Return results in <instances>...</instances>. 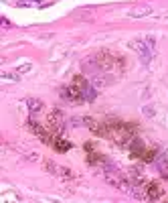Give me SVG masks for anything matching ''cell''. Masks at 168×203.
Returning <instances> with one entry per match:
<instances>
[{"label": "cell", "mask_w": 168, "mask_h": 203, "mask_svg": "<svg viewBox=\"0 0 168 203\" xmlns=\"http://www.w3.org/2000/svg\"><path fill=\"white\" fill-rule=\"evenodd\" d=\"M0 77H2V79H16V81H18V75L8 73V71H2V73H0Z\"/></svg>", "instance_id": "7"}, {"label": "cell", "mask_w": 168, "mask_h": 203, "mask_svg": "<svg viewBox=\"0 0 168 203\" xmlns=\"http://www.w3.org/2000/svg\"><path fill=\"white\" fill-rule=\"evenodd\" d=\"M146 195H148V199H158L160 195H162V189H160L156 183H152V185H148V189H146Z\"/></svg>", "instance_id": "5"}, {"label": "cell", "mask_w": 168, "mask_h": 203, "mask_svg": "<svg viewBox=\"0 0 168 203\" xmlns=\"http://www.w3.org/2000/svg\"><path fill=\"white\" fill-rule=\"evenodd\" d=\"M152 47H154V41L152 39H146V41H134V49L136 53L142 57V61L148 63L150 57H152Z\"/></svg>", "instance_id": "1"}, {"label": "cell", "mask_w": 168, "mask_h": 203, "mask_svg": "<svg viewBox=\"0 0 168 203\" xmlns=\"http://www.w3.org/2000/svg\"><path fill=\"white\" fill-rule=\"evenodd\" d=\"M49 122H51V126H53L57 132H61V130H63V116H61V112H59V110H55L53 114H51Z\"/></svg>", "instance_id": "3"}, {"label": "cell", "mask_w": 168, "mask_h": 203, "mask_svg": "<svg viewBox=\"0 0 168 203\" xmlns=\"http://www.w3.org/2000/svg\"><path fill=\"white\" fill-rule=\"evenodd\" d=\"M158 169H160V173L162 175H166L168 177V148L162 152V156L158 159Z\"/></svg>", "instance_id": "4"}, {"label": "cell", "mask_w": 168, "mask_h": 203, "mask_svg": "<svg viewBox=\"0 0 168 203\" xmlns=\"http://www.w3.org/2000/svg\"><path fill=\"white\" fill-rule=\"evenodd\" d=\"M26 104H29V108H30V112H33V114H34V112H38V110H41V106H43V104H41L38 100H34V97H30Z\"/></svg>", "instance_id": "6"}, {"label": "cell", "mask_w": 168, "mask_h": 203, "mask_svg": "<svg viewBox=\"0 0 168 203\" xmlns=\"http://www.w3.org/2000/svg\"><path fill=\"white\" fill-rule=\"evenodd\" d=\"M150 12H152L150 6H134V8L128 12V16H130V19H142V16H148Z\"/></svg>", "instance_id": "2"}]
</instances>
